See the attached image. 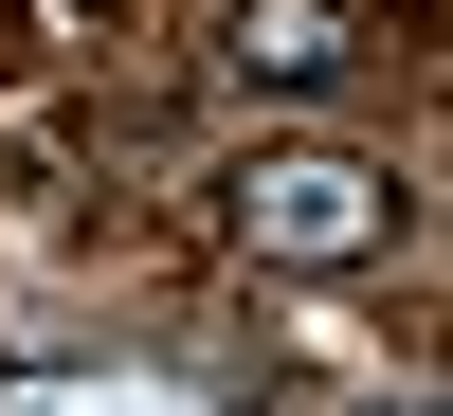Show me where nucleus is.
<instances>
[{
	"mask_svg": "<svg viewBox=\"0 0 453 416\" xmlns=\"http://www.w3.org/2000/svg\"><path fill=\"white\" fill-rule=\"evenodd\" d=\"M218 72H236V91H345L363 72V0H236V19H218Z\"/></svg>",
	"mask_w": 453,
	"mask_h": 416,
	"instance_id": "nucleus-2",
	"label": "nucleus"
},
{
	"mask_svg": "<svg viewBox=\"0 0 453 416\" xmlns=\"http://www.w3.org/2000/svg\"><path fill=\"white\" fill-rule=\"evenodd\" d=\"M399 416H435V398H399Z\"/></svg>",
	"mask_w": 453,
	"mask_h": 416,
	"instance_id": "nucleus-3",
	"label": "nucleus"
},
{
	"mask_svg": "<svg viewBox=\"0 0 453 416\" xmlns=\"http://www.w3.org/2000/svg\"><path fill=\"white\" fill-rule=\"evenodd\" d=\"M236 236L326 272V253H381V236H399V181H381V163H326V145H290V163L236 181Z\"/></svg>",
	"mask_w": 453,
	"mask_h": 416,
	"instance_id": "nucleus-1",
	"label": "nucleus"
}]
</instances>
